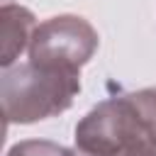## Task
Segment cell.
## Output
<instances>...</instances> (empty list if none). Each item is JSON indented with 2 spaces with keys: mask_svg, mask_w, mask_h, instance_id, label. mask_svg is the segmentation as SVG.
<instances>
[{
  "mask_svg": "<svg viewBox=\"0 0 156 156\" xmlns=\"http://www.w3.org/2000/svg\"><path fill=\"white\" fill-rule=\"evenodd\" d=\"M80 93V71L22 61L2 68L0 100L7 124H34L58 117Z\"/></svg>",
  "mask_w": 156,
  "mask_h": 156,
  "instance_id": "obj_1",
  "label": "cell"
},
{
  "mask_svg": "<svg viewBox=\"0 0 156 156\" xmlns=\"http://www.w3.org/2000/svg\"><path fill=\"white\" fill-rule=\"evenodd\" d=\"M139 139L144 132L127 95L102 100L76 124V149L90 156H127Z\"/></svg>",
  "mask_w": 156,
  "mask_h": 156,
  "instance_id": "obj_2",
  "label": "cell"
},
{
  "mask_svg": "<svg viewBox=\"0 0 156 156\" xmlns=\"http://www.w3.org/2000/svg\"><path fill=\"white\" fill-rule=\"evenodd\" d=\"M98 32L78 15H58L37 24L29 41V61L80 71L98 51Z\"/></svg>",
  "mask_w": 156,
  "mask_h": 156,
  "instance_id": "obj_3",
  "label": "cell"
},
{
  "mask_svg": "<svg viewBox=\"0 0 156 156\" xmlns=\"http://www.w3.org/2000/svg\"><path fill=\"white\" fill-rule=\"evenodd\" d=\"M37 22L34 15L15 2H5L0 7V37H2V54H0V66L7 68L17 63L24 49H29V41L34 37Z\"/></svg>",
  "mask_w": 156,
  "mask_h": 156,
  "instance_id": "obj_4",
  "label": "cell"
},
{
  "mask_svg": "<svg viewBox=\"0 0 156 156\" xmlns=\"http://www.w3.org/2000/svg\"><path fill=\"white\" fill-rule=\"evenodd\" d=\"M127 98L132 100V105L136 110L144 136L156 144V88L134 90V93H127Z\"/></svg>",
  "mask_w": 156,
  "mask_h": 156,
  "instance_id": "obj_5",
  "label": "cell"
},
{
  "mask_svg": "<svg viewBox=\"0 0 156 156\" xmlns=\"http://www.w3.org/2000/svg\"><path fill=\"white\" fill-rule=\"evenodd\" d=\"M5 156H68V149L46 139H27L10 146Z\"/></svg>",
  "mask_w": 156,
  "mask_h": 156,
  "instance_id": "obj_6",
  "label": "cell"
},
{
  "mask_svg": "<svg viewBox=\"0 0 156 156\" xmlns=\"http://www.w3.org/2000/svg\"><path fill=\"white\" fill-rule=\"evenodd\" d=\"M127 156H156V144L144 136V139H139V141L127 151Z\"/></svg>",
  "mask_w": 156,
  "mask_h": 156,
  "instance_id": "obj_7",
  "label": "cell"
},
{
  "mask_svg": "<svg viewBox=\"0 0 156 156\" xmlns=\"http://www.w3.org/2000/svg\"><path fill=\"white\" fill-rule=\"evenodd\" d=\"M68 156H90V154H83V151H78V149L73 146V149H68Z\"/></svg>",
  "mask_w": 156,
  "mask_h": 156,
  "instance_id": "obj_8",
  "label": "cell"
},
{
  "mask_svg": "<svg viewBox=\"0 0 156 156\" xmlns=\"http://www.w3.org/2000/svg\"><path fill=\"white\" fill-rule=\"evenodd\" d=\"M5 2H10V0H5Z\"/></svg>",
  "mask_w": 156,
  "mask_h": 156,
  "instance_id": "obj_9",
  "label": "cell"
}]
</instances>
